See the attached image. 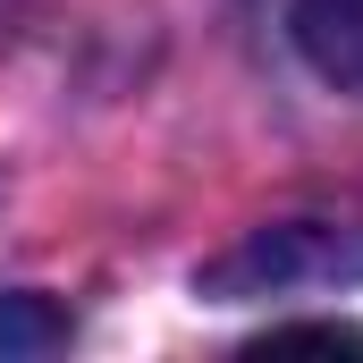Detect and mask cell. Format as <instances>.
<instances>
[{"instance_id":"6da1fadb","label":"cell","mask_w":363,"mask_h":363,"mask_svg":"<svg viewBox=\"0 0 363 363\" xmlns=\"http://www.w3.org/2000/svg\"><path fill=\"white\" fill-rule=\"evenodd\" d=\"M296 51L338 93H363V0H296Z\"/></svg>"},{"instance_id":"7a4b0ae2","label":"cell","mask_w":363,"mask_h":363,"mask_svg":"<svg viewBox=\"0 0 363 363\" xmlns=\"http://www.w3.org/2000/svg\"><path fill=\"white\" fill-rule=\"evenodd\" d=\"M68 338H77V321H68V304H51L43 287H9V296H0V355L9 363L60 355Z\"/></svg>"},{"instance_id":"3957f363","label":"cell","mask_w":363,"mask_h":363,"mask_svg":"<svg viewBox=\"0 0 363 363\" xmlns=\"http://www.w3.org/2000/svg\"><path fill=\"white\" fill-rule=\"evenodd\" d=\"M287 347H321V355H363L355 321H271L254 338V355H287Z\"/></svg>"}]
</instances>
